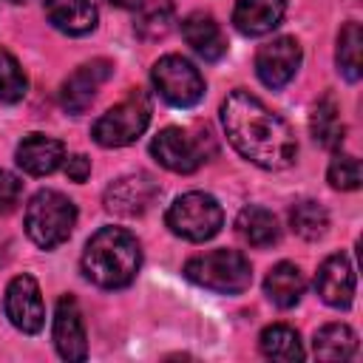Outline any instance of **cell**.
Listing matches in <instances>:
<instances>
[{"instance_id":"obj_1","label":"cell","mask_w":363,"mask_h":363,"mask_svg":"<svg viewBox=\"0 0 363 363\" xmlns=\"http://www.w3.org/2000/svg\"><path fill=\"white\" fill-rule=\"evenodd\" d=\"M221 125L230 145L247 162L264 170H284L295 162L298 142L292 128L255 94L233 91L221 102Z\"/></svg>"},{"instance_id":"obj_2","label":"cell","mask_w":363,"mask_h":363,"mask_svg":"<svg viewBox=\"0 0 363 363\" xmlns=\"http://www.w3.org/2000/svg\"><path fill=\"white\" fill-rule=\"evenodd\" d=\"M142 267V247L133 233L122 227L96 230L82 250V272L102 289H122L133 284Z\"/></svg>"},{"instance_id":"obj_3","label":"cell","mask_w":363,"mask_h":363,"mask_svg":"<svg viewBox=\"0 0 363 363\" xmlns=\"http://www.w3.org/2000/svg\"><path fill=\"white\" fill-rule=\"evenodd\" d=\"M184 278L221 295H238L252 284V267L238 250H210L184 264Z\"/></svg>"},{"instance_id":"obj_4","label":"cell","mask_w":363,"mask_h":363,"mask_svg":"<svg viewBox=\"0 0 363 363\" xmlns=\"http://www.w3.org/2000/svg\"><path fill=\"white\" fill-rule=\"evenodd\" d=\"M74 224H77V207L60 190H40L26 204V233L43 250H54L62 241H68Z\"/></svg>"},{"instance_id":"obj_5","label":"cell","mask_w":363,"mask_h":363,"mask_svg":"<svg viewBox=\"0 0 363 363\" xmlns=\"http://www.w3.org/2000/svg\"><path fill=\"white\" fill-rule=\"evenodd\" d=\"M150 96L142 91V88H130V94L116 102L113 108H108L91 128V136L96 145L102 147H125V145H133L147 122H150Z\"/></svg>"},{"instance_id":"obj_6","label":"cell","mask_w":363,"mask_h":363,"mask_svg":"<svg viewBox=\"0 0 363 363\" xmlns=\"http://www.w3.org/2000/svg\"><path fill=\"white\" fill-rule=\"evenodd\" d=\"M167 227L173 235L184 238V241H207L213 238L221 224H224V210L221 204L210 196V193H184L179 196L170 207H167V216H164Z\"/></svg>"},{"instance_id":"obj_7","label":"cell","mask_w":363,"mask_h":363,"mask_svg":"<svg viewBox=\"0 0 363 363\" xmlns=\"http://www.w3.org/2000/svg\"><path fill=\"white\" fill-rule=\"evenodd\" d=\"M153 88L173 108H193L204 96V77L182 54H164L150 71Z\"/></svg>"},{"instance_id":"obj_8","label":"cell","mask_w":363,"mask_h":363,"mask_svg":"<svg viewBox=\"0 0 363 363\" xmlns=\"http://www.w3.org/2000/svg\"><path fill=\"white\" fill-rule=\"evenodd\" d=\"M3 309H6V318L11 320V326L20 329L23 335H37L45 323L43 292L31 275H14L9 281Z\"/></svg>"},{"instance_id":"obj_9","label":"cell","mask_w":363,"mask_h":363,"mask_svg":"<svg viewBox=\"0 0 363 363\" xmlns=\"http://www.w3.org/2000/svg\"><path fill=\"white\" fill-rule=\"evenodd\" d=\"M150 153L170 173H193L207 159L204 145L196 136H190L187 130H182V128L159 130L153 136V142H150Z\"/></svg>"},{"instance_id":"obj_10","label":"cell","mask_w":363,"mask_h":363,"mask_svg":"<svg viewBox=\"0 0 363 363\" xmlns=\"http://www.w3.org/2000/svg\"><path fill=\"white\" fill-rule=\"evenodd\" d=\"M301 57L303 54H301V45H298L295 37H275L267 45L258 48V54H255V74H258V79L267 88L278 91V88H284L298 74Z\"/></svg>"},{"instance_id":"obj_11","label":"cell","mask_w":363,"mask_h":363,"mask_svg":"<svg viewBox=\"0 0 363 363\" xmlns=\"http://www.w3.org/2000/svg\"><path fill=\"white\" fill-rule=\"evenodd\" d=\"M159 196V184L147 173H130L108 184L105 190V210L113 216H142Z\"/></svg>"},{"instance_id":"obj_12","label":"cell","mask_w":363,"mask_h":363,"mask_svg":"<svg viewBox=\"0 0 363 363\" xmlns=\"http://www.w3.org/2000/svg\"><path fill=\"white\" fill-rule=\"evenodd\" d=\"M54 346L62 360H85L88 357V335L79 303L74 295H62L54 309Z\"/></svg>"},{"instance_id":"obj_13","label":"cell","mask_w":363,"mask_h":363,"mask_svg":"<svg viewBox=\"0 0 363 363\" xmlns=\"http://www.w3.org/2000/svg\"><path fill=\"white\" fill-rule=\"evenodd\" d=\"M111 62L108 60H91V62H82L60 88V105L62 111L68 113H82L91 108V102L96 99V91L99 85L111 77Z\"/></svg>"},{"instance_id":"obj_14","label":"cell","mask_w":363,"mask_h":363,"mask_svg":"<svg viewBox=\"0 0 363 363\" xmlns=\"http://www.w3.org/2000/svg\"><path fill=\"white\" fill-rule=\"evenodd\" d=\"M315 292L335 309H346L354 301V267L343 252L323 258L315 272Z\"/></svg>"},{"instance_id":"obj_15","label":"cell","mask_w":363,"mask_h":363,"mask_svg":"<svg viewBox=\"0 0 363 363\" xmlns=\"http://www.w3.org/2000/svg\"><path fill=\"white\" fill-rule=\"evenodd\" d=\"M65 162V145L45 133H28L17 145V164L28 176H48Z\"/></svg>"},{"instance_id":"obj_16","label":"cell","mask_w":363,"mask_h":363,"mask_svg":"<svg viewBox=\"0 0 363 363\" xmlns=\"http://www.w3.org/2000/svg\"><path fill=\"white\" fill-rule=\"evenodd\" d=\"M286 0H238L233 9V26L244 37H264L281 26Z\"/></svg>"},{"instance_id":"obj_17","label":"cell","mask_w":363,"mask_h":363,"mask_svg":"<svg viewBox=\"0 0 363 363\" xmlns=\"http://www.w3.org/2000/svg\"><path fill=\"white\" fill-rule=\"evenodd\" d=\"M182 37L207 62H216L227 54V37H224L221 26L204 11H193L182 20Z\"/></svg>"},{"instance_id":"obj_18","label":"cell","mask_w":363,"mask_h":363,"mask_svg":"<svg viewBox=\"0 0 363 363\" xmlns=\"http://www.w3.org/2000/svg\"><path fill=\"white\" fill-rule=\"evenodd\" d=\"M45 17L57 31L82 37L96 26V6L91 0H45Z\"/></svg>"},{"instance_id":"obj_19","label":"cell","mask_w":363,"mask_h":363,"mask_svg":"<svg viewBox=\"0 0 363 363\" xmlns=\"http://www.w3.org/2000/svg\"><path fill=\"white\" fill-rule=\"evenodd\" d=\"M303 289H306V278H303V272H301L292 261L275 264V267L267 272V278H264V292H267V298H269L275 306H281V309H292V306L301 301Z\"/></svg>"},{"instance_id":"obj_20","label":"cell","mask_w":363,"mask_h":363,"mask_svg":"<svg viewBox=\"0 0 363 363\" xmlns=\"http://www.w3.org/2000/svg\"><path fill=\"white\" fill-rule=\"evenodd\" d=\"M309 130H312V139L320 145V147H329V150H337L343 145V133H346V125L340 119V108L335 102V96H320L312 108V116H309Z\"/></svg>"},{"instance_id":"obj_21","label":"cell","mask_w":363,"mask_h":363,"mask_svg":"<svg viewBox=\"0 0 363 363\" xmlns=\"http://www.w3.org/2000/svg\"><path fill=\"white\" fill-rule=\"evenodd\" d=\"M235 230H238V235H241L250 247H272V244L281 238L278 218H275L267 207H258V204H250V207H244V210L238 213Z\"/></svg>"},{"instance_id":"obj_22","label":"cell","mask_w":363,"mask_h":363,"mask_svg":"<svg viewBox=\"0 0 363 363\" xmlns=\"http://www.w3.org/2000/svg\"><path fill=\"white\" fill-rule=\"evenodd\" d=\"M312 352L318 360H349L357 352V335L346 323H326L315 332Z\"/></svg>"},{"instance_id":"obj_23","label":"cell","mask_w":363,"mask_h":363,"mask_svg":"<svg viewBox=\"0 0 363 363\" xmlns=\"http://www.w3.org/2000/svg\"><path fill=\"white\" fill-rule=\"evenodd\" d=\"M176 20V6L173 0H142L136 9V34L142 40H162L173 28Z\"/></svg>"},{"instance_id":"obj_24","label":"cell","mask_w":363,"mask_h":363,"mask_svg":"<svg viewBox=\"0 0 363 363\" xmlns=\"http://www.w3.org/2000/svg\"><path fill=\"white\" fill-rule=\"evenodd\" d=\"M258 346L264 352V357L269 360H281V363H295L303 360V346H301V335L286 326V323H272L261 332Z\"/></svg>"},{"instance_id":"obj_25","label":"cell","mask_w":363,"mask_h":363,"mask_svg":"<svg viewBox=\"0 0 363 363\" xmlns=\"http://www.w3.org/2000/svg\"><path fill=\"white\" fill-rule=\"evenodd\" d=\"M289 227H292L295 235H301L306 241H318L329 230V213H326L323 204H318L312 199H303L289 210Z\"/></svg>"},{"instance_id":"obj_26","label":"cell","mask_w":363,"mask_h":363,"mask_svg":"<svg viewBox=\"0 0 363 363\" xmlns=\"http://www.w3.org/2000/svg\"><path fill=\"white\" fill-rule=\"evenodd\" d=\"M360 45H363L360 23H354V20L343 23V28H340V34H337L335 60H337V71H340L349 82H357V79H360Z\"/></svg>"},{"instance_id":"obj_27","label":"cell","mask_w":363,"mask_h":363,"mask_svg":"<svg viewBox=\"0 0 363 363\" xmlns=\"http://www.w3.org/2000/svg\"><path fill=\"white\" fill-rule=\"evenodd\" d=\"M28 91V79L17 57L0 45V102H20Z\"/></svg>"},{"instance_id":"obj_28","label":"cell","mask_w":363,"mask_h":363,"mask_svg":"<svg viewBox=\"0 0 363 363\" xmlns=\"http://www.w3.org/2000/svg\"><path fill=\"white\" fill-rule=\"evenodd\" d=\"M326 179L335 190H357L360 187V162L352 153H335L329 162Z\"/></svg>"},{"instance_id":"obj_29","label":"cell","mask_w":363,"mask_h":363,"mask_svg":"<svg viewBox=\"0 0 363 363\" xmlns=\"http://www.w3.org/2000/svg\"><path fill=\"white\" fill-rule=\"evenodd\" d=\"M20 196H23V182L14 173L0 170V213H11Z\"/></svg>"},{"instance_id":"obj_30","label":"cell","mask_w":363,"mask_h":363,"mask_svg":"<svg viewBox=\"0 0 363 363\" xmlns=\"http://www.w3.org/2000/svg\"><path fill=\"white\" fill-rule=\"evenodd\" d=\"M62 167H65V176H68L71 182H85V179L91 176V159L82 156V153L68 156V159L62 162Z\"/></svg>"},{"instance_id":"obj_31","label":"cell","mask_w":363,"mask_h":363,"mask_svg":"<svg viewBox=\"0 0 363 363\" xmlns=\"http://www.w3.org/2000/svg\"><path fill=\"white\" fill-rule=\"evenodd\" d=\"M108 3L116 6V9H139L142 0H108Z\"/></svg>"},{"instance_id":"obj_32","label":"cell","mask_w":363,"mask_h":363,"mask_svg":"<svg viewBox=\"0 0 363 363\" xmlns=\"http://www.w3.org/2000/svg\"><path fill=\"white\" fill-rule=\"evenodd\" d=\"M9 3H26V0H9Z\"/></svg>"}]
</instances>
